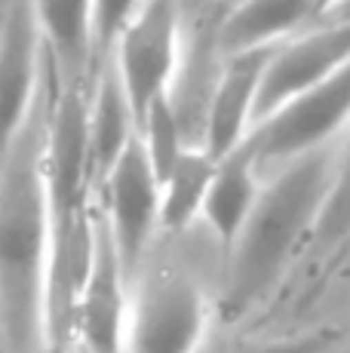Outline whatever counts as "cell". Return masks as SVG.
Masks as SVG:
<instances>
[{
  "mask_svg": "<svg viewBox=\"0 0 350 353\" xmlns=\"http://www.w3.org/2000/svg\"><path fill=\"white\" fill-rule=\"evenodd\" d=\"M46 101L0 163V353L50 350L52 228L43 181Z\"/></svg>",
  "mask_w": 350,
  "mask_h": 353,
  "instance_id": "obj_1",
  "label": "cell"
},
{
  "mask_svg": "<svg viewBox=\"0 0 350 353\" xmlns=\"http://www.w3.org/2000/svg\"><path fill=\"white\" fill-rule=\"evenodd\" d=\"M335 148L301 154L265 175L243 230L225 252L218 301L227 316H243L265 301L301 246L311 243L332 191Z\"/></svg>",
  "mask_w": 350,
  "mask_h": 353,
  "instance_id": "obj_2",
  "label": "cell"
},
{
  "mask_svg": "<svg viewBox=\"0 0 350 353\" xmlns=\"http://www.w3.org/2000/svg\"><path fill=\"white\" fill-rule=\"evenodd\" d=\"M212 298L181 268H141L130 286L126 353H200L209 338Z\"/></svg>",
  "mask_w": 350,
  "mask_h": 353,
  "instance_id": "obj_3",
  "label": "cell"
},
{
  "mask_svg": "<svg viewBox=\"0 0 350 353\" xmlns=\"http://www.w3.org/2000/svg\"><path fill=\"white\" fill-rule=\"evenodd\" d=\"M185 50L187 31L178 0H141L105 59L123 83L136 123L160 96L172 92L185 65Z\"/></svg>",
  "mask_w": 350,
  "mask_h": 353,
  "instance_id": "obj_4",
  "label": "cell"
},
{
  "mask_svg": "<svg viewBox=\"0 0 350 353\" xmlns=\"http://www.w3.org/2000/svg\"><path fill=\"white\" fill-rule=\"evenodd\" d=\"M350 129V62L311 86L307 92L289 99L274 114L249 132L243 145L252 151L261 172H274L282 163L301 154L332 148Z\"/></svg>",
  "mask_w": 350,
  "mask_h": 353,
  "instance_id": "obj_5",
  "label": "cell"
},
{
  "mask_svg": "<svg viewBox=\"0 0 350 353\" xmlns=\"http://www.w3.org/2000/svg\"><path fill=\"white\" fill-rule=\"evenodd\" d=\"M99 221L107 230L126 280H136L147 264V249L160 230V179L147 160L141 139L130 141L123 157L99 185Z\"/></svg>",
  "mask_w": 350,
  "mask_h": 353,
  "instance_id": "obj_6",
  "label": "cell"
},
{
  "mask_svg": "<svg viewBox=\"0 0 350 353\" xmlns=\"http://www.w3.org/2000/svg\"><path fill=\"white\" fill-rule=\"evenodd\" d=\"M43 62L34 0H6L0 19V163L40 108Z\"/></svg>",
  "mask_w": 350,
  "mask_h": 353,
  "instance_id": "obj_7",
  "label": "cell"
},
{
  "mask_svg": "<svg viewBox=\"0 0 350 353\" xmlns=\"http://www.w3.org/2000/svg\"><path fill=\"white\" fill-rule=\"evenodd\" d=\"M130 286L117 261L107 230L96 215V240L86 280L80 286L71 316L68 353H126V323H130Z\"/></svg>",
  "mask_w": 350,
  "mask_h": 353,
  "instance_id": "obj_8",
  "label": "cell"
},
{
  "mask_svg": "<svg viewBox=\"0 0 350 353\" xmlns=\"http://www.w3.org/2000/svg\"><path fill=\"white\" fill-rule=\"evenodd\" d=\"M350 62V19H326L274 50L261 77L255 123ZM255 129V126H252Z\"/></svg>",
  "mask_w": 350,
  "mask_h": 353,
  "instance_id": "obj_9",
  "label": "cell"
},
{
  "mask_svg": "<svg viewBox=\"0 0 350 353\" xmlns=\"http://www.w3.org/2000/svg\"><path fill=\"white\" fill-rule=\"evenodd\" d=\"M274 50L227 56L215 68L203 117V151L212 160L227 157L249 139L255 126V101H258L261 77H265V68L271 62Z\"/></svg>",
  "mask_w": 350,
  "mask_h": 353,
  "instance_id": "obj_10",
  "label": "cell"
},
{
  "mask_svg": "<svg viewBox=\"0 0 350 353\" xmlns=\"http://www.w3.org/2000/svg\"><path fill=\"white\" fill-rule=\"evenodd\" d=\"M316 22V0H227L209 31L212 52L221 62L240 52L274 50Z\"/></svg>",
  "mask_w": 350,
  "mask_h": 353,
  "instance_id": "obj_11",
  "label": "cell"
},
{
  "mask_svg": "<svg viewBox=\"0 0 350 353\" xmlns=\"http://www.w3.org/2000/svg\"><path fill=\"white\" fill-rule=\"evenodd\" d=\"M43 50L65 83H92L96 59V0H34Z\"/></svg>",
  "mask_w": 350,
  "mask_h": 353,
  "instance_id": "obj_12",
  "label": "cell"
},
{
  "mask_svg": "<svg viewBox=\"0 0 350 353\" xmlns=\"http://www.w3.org/2000/svg\"><path fill=\"white\" fill-rule=\"evenodd\" d=\"M90 172H92V191L105 181V175L114 169V163L123 157L130 141L138 135V123L132 105L123 92L117 71L111 62H102L90 86Z\"/></svg>",
  "mask_w": 350,
  "mask_h": 353,
  "instance_id": "obj_13",
  "label": "cell"
},
{
  "mask_svg": "<svg viewBox=\"0 0 350 353\" xmlns=\"http://www.w3.org/2000/svg\"><path fill=\"white\" fill-rule=\"evenodd\" d=\"M261 181H265V172L258 169V163H255L252 151L246 145H240L237 151H231L227 157L215 163V175L209 194H206L200 221L209 228L221 252H227V246L243 230L249 212H252L255 200H258Z\"/></svg>",
  "mask_w": 350,
  "mask_h": 353,
  "instance_id": "obj_14",
  "label": "cell"
},
{
  "mask_svg": "<svg viewBox=\"0 0 350 353\" xmlns=\"http://www.w3.org/2000/svg\"><path fill=\"white\" fill-rule=\"evenodd\" d=\"M215 163L203 148H187L178 163L160 181V230L185 234L203 215V203L209 194Z\"/></svg>",
  "mask_w": 350,
  "mask_h": 353,
  "instance_id": "obj_15",
  "label": "cell"
},
{
  "mask_svg": "<svg viewBox=\"0 0 350 353\" xmlns=\"http://www.w3.org/2000/svg\"><path fill=\"white\" fill-rule=\"evenodd\" d=\"M347 243H350V129L338 141V148H335L332 191H329V200L322 206V215L316 221L307 246H311L316 258H332Z\"/></svg>",
  "mask_w": 350,
  "mask_h": 353,
  "instance_id": "obj_16",
  "label": "cell"
},
{
  "mask_svg": "<svg viewBox=\"0 0 350 353\" xmlns=\"http://www.w3.org/2000/svg\"><path fill=\"white\" fill-rule=\"evenodd\" d=\"M138 139H141V148H145L147 160H151L154 172L157 179L163 181L169 175V169L178 163V157L187 151V135H185V126H181V117L175 111V101H172V92L160 96L151 108L145 111L138 123Z\"/></svg>",
  "mask_w": 350,
  "mask_h": 353,
  "instance_id": "obj_17",
  "label": "cell"
},
{
  "mask_svg": "<svg viewBox=\"0 0 350 353\" xmlns=\"http://www.w3.org/2000/svg\"><path fill=\"white\" fill-rule=\"evenodd\" d=\"M341 338H344V332L338 329H311V332H295V335L243 344L234 353H332L341 344Z\"/></svg>",
  "mask_w": 350,
  "mask_h": 353,
  "instance_id": "obj_18",
  "label": "cell"
},
{
  "mask_svg": "<svg viewBox=\"0 0 350 353\" xmlns=\"http://www.w3.org/2000/svg\"><path fill=\"white\" fill-rule=\"evenodd\" d=\"M138 6H141V0H96V59H99V65L107 59L117 34L123 31V25L130 22V16Z\"/></svg>",
  "mask_w": 350,
  "mask_h": 353,
  "instance_id": "obj_19",
  "label": "cell"
},
{
  "mask_svg": "<svg viewBox=\"0 0 350 353\" xmlns=\"http://www.w3.org/2000/svg\"><path fill=\"white\" fill-rule=\"evenodd\" d=\"M181 16H185V31L187 37L206 31L218 19V12L227 6V0H178Z\"/></svg>",
  "mask_w": 350,
  "mask_h": 353,
  "instance_id": "obj_20",
  "label": "cell"
},
{
  "mask_svg": "<svg viewBox=\"0 0 350 353\" xmlns=\"http://www.w3.org/2000/svg\"><path fill=\"white\" fill-rule=\"evenodd\" d=\"M347 0H316V10H320V22L322 19H329V16H335V12L344 6Z\"/></svg>",
  "mask_w": 350,
  "mask_h": 353,
  "instance_id": "obj_21",
  "label": "cell"
},
{
  "mask_svg": "<svg viewBox=\"0 0 350 353\" xmlns=\"http://www.w3.org/2000/svg\"><path fill=\"white\" fill-rule=\"evenodd\" d=\"M329 19H350V0H347L344 6H341L338 12H335V16H329ZM322 22H326V19H322Z\"/></svg>",
  "mask_w": 350,
  "mask_h": 353,
  "instance_id": "obj_22",
  "label": "cell"
},
{
  "mask_svg": "<svg viewBox=\"0 0 350 353\" xmlns=\"http://www.w3.org/2000/svg\"><path fill=\"white\" fill-rule=\"evenodd\" d=\"M46 353H65V350H46Z\"/></svg>",
  "mask_w": 350,
  "mask_h": 353,
  "instance_id": "obj_23",
  "label": "cell"
}]
</instances>
